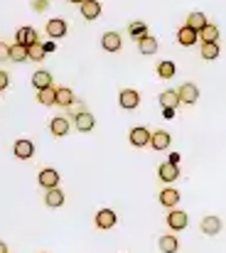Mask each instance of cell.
I'll list each match as a JSON object with an SVG mask.
<instances>
[{
	"label": "cell",
	"mask_w": 226,
	"mask_h": 253,
	"mask_svg": "<svg viewBox=\"0 0 226 253\" xmlns=\"http://www.w3.org/2000/svg\"><path fill=\"white\" fill-rule=\"evenodd\" d=\"M32 86L40 91V88H47V86H52V74L49 72H45V69H40V72H35L32 74Z\"/></svg>",
	"instance_id": "cell-24"
},
{
	"label": "cell",
	"mask_w": 226,
	"mask_h": 253,
	"mask_svg": "<svg viewBox=\"0 0 226 253\" xmlns=\"http://www.w3.org/2000/svg\"><path fill=\"white\" fill-rule=\"evenodd\" d=\"M45 57H47V49H45V44H42L40 40L27 47V59H30V62H42Z\"/></svg>",
	"instance_id": "cell-20"
},
{
	"label": "cell",
	"mask_w": 226,
	"mask_h": 253,
	"mask_svg": "<svg viewBox=\"0 0 226 253\" xmlns=\"http://www.w3.org/2000/svg\"><path fill=\"white\" fill-rule=\"evenodd\" d=\"M54 86H47V88H40L37 91V101L42 103V106H54Z\"/></svg>",
	"instance_id": "cell-31"
},
{
	"label": "cell",
	"mask_w": 226,
	"mask_h": 253,
	"mask_svg": "<svg viewBox=\"0 0 226 253\" xmlns=\"http://www.w3.org/2000/svg\"><path fill=\"white\" fill-rule=\"evenodd\" d=\"M157 177H160L162 182H175V179L180 177V168L172 165V163H162V165L157 168Z\"/></svg>",
	"instance_id": "cell-13"
},
{
	"label": "cell",
	"mask_w": 226,
	"mask_h": 253,
	"mask_svg": "<svg viewBox=\"0 0 226 253\" xmlns=\"http://www.w3.org/2000/svg\"><path fill=\"white\" fill-rule=\"evenodd\" d=\"M7 59H12V62H25L27 59V47H22V44H10L7 47Z\"/></svg>",
	"instance_id": "cell-26"
},
{
	"label": "cell",
	"mask_w": 226,
	"mask_h": 253,
	"mask_svg": "<svg viewBox=\"0 0 226 253\" xmlns=\"http://www.w3.org/2000/svg\"><path fill=\"white\" fill-rule=\"evenodd\" d=\"M7 47H10V44L0 42V62H7Z\"/></svg>",
	"instance_id": "cell-35"
},
{
	"label": "cell",
	"mask_w": 226,
	"mask_h": 253,
	"mask_svg": "<svg viewBox=\"0 0 226 253\" xmlns=\"http://www.w3.org/2000/svg\"><path fill=\"white\" fill-rule=\"evenodd\" d=\"M49 130H52L54 138H64V135L69 133V121H67V116H54V118L49 121Z\"/></svg>",
	"instance_id": "cell-8"
},
{
	"label": "cell",
	"mask_w": 226,
	"mask_h": 253,
	"mask_svg": "<svg viewBox=\"0 0 226 253\" xmlns=\"http://www.w3.org/2000/svg\"><path fill=\"white\" fill-rule=\"evenodd\" d=\"M197 40H202V42H217V40H219V27L212 25V22H207V25L197 32Z\"/></svg>",
	"instance_id": "cell-18"
},
{
	"label": "cell",
	"mask_w": 226,
	"mask_h": 253,
	"mask_svg": "<svg viewBox=\"0 0 226 253\" xmlns=\"http://www.w3.org/2000/svg\"><path fill=\"white\" fill-rule=\"evenodd\" d=\"M121 44H123V40H121L118 32H106V35L101 37V47H103L106 52H118Z\"/></svg>",
	"instance_id": "cell-12"
},
{
	"label": "cell",
	"mask_w": 226,
	"mask_h": 253,
	"mask_svg": "<svg viewBox=\"0 0 226 253\" xmlns=\"http://www.w3.org/2000/svg\"><path fill=\"white\" fill-rule=\"evenodd\" d=\"M118 103H121V108L133 111V108H138V103H140V93H138L136 88H123V91L118 93Z\"/></svg>",
	"instance_id": "cell-2"
},
{
	"label": "cell",
	"mask_w": 226,
	"mask_h": 253,
	"mask_svg": "<svg viewBox=\"0 0 226 253\" xmlns=\"http://www.w3.org/2000/svg\"><path fill=\"white\" fill-rule=\"evenodd\" d=\"M219 57V44L217 42H202V59L214 62Z\"/></svg>",
	"instance_id": "cell-28"
},
{
	"label": "cell",
	"mask_w": 226,
	"mask_h": 253,
	"mask_svg": "<svg viewBox=\"0 0 226 253\" xmlns=\"http://www.w3.org/2000/svg\"><path fill=\"white\" fill-rule=\"evenodd\" d=\"M15 40H17V44L30 47L32 42H37V32H35L32 27H20V30H17V35H15Z\"/></svg>",
	"instance_id": "cell-19"
},
{
	"label": "cell",
	"mask_w": 226,
	"mask_h": 253,
	"mask_svg": "<svg viewBox=\"0 0 226 253\" xmlns=\"http://www.w3.org/2000/svg\"><path fill=\"white\" fill-rule=\"evenodd\" d=\"M47 5H49V0H32V10H35V12L47 10Z\"/></svg>",
	"instance_id": "cell-33"
},
{
	"label": "cell",
	"mask_w": 226,
	"mask_h": 253,
	"mask_svg": "<svg viewBox=\"0 0 226 253\" xmlns=\"http://www.w3.org/2000/svg\"><path fill=\"white\" fill-rule=\"evenodd\" d=\"M7 86H10V77L5 72H0V91H5Z\"/></svg>",
	"instance_id": "cell-34"
},
{
	"label": "cell",
	"mask_w": 226,
	"mask_h": 253,
	"mask_svg": "<svg viewBox=\"0 0 226 253\" xmlns=\"http://www.w3.org/2000/svg\"><path fill=\"white\" fill-rule=\"evenodd\" d=\"M54 103H57V106L69 108V106L74 103V91H72V88H67V86L57 88V91H54Z\"/></svg>",
	"instance_id": "cell-16"
},
{
	"label": "cell",
	"mask_w": 226,
	"mask_h": 253,
	"mask_svg": "<svg viewBox=\"0 0 226 253\" xmlns=\"http://www.w3.org/2000/svg\"><path fill=\"white\" fill-rule=\"evenodd\" d=\"M180 160H182V158H180V153H172L167 163H172V165H180Z\"/></svg>",
	"instance_id": "cell-36"
},
{
	"label": "cell",
	"mask_w": 226,
	"mask_h": 253,
	"mask_svg": "<svg viewBox=\"0 0 226 253\" xmlns=\"http://www.w3.org/2000/svg\"><path fill=\"white\" fill-rule=\"evenodd\" d=\"M177 202H180V192L177 189H172V187H167V189H162L160 192V204L162 207H177Z\"/></svg>",
	"instance_id": "cell-21"
},
{
	"label": "cell",
	"mask_w": 226,
	"mask_h": 253,
	"mask_svg": "<svg viewBox=\"0 0 226 253\" xmlns=\"http://www.w3.org/2000/svg\"><path fill=\"white\" fill-rule=\"evenodd\" d=\"M128 35L138 42L140 37H145L148 35V27H145V22L143 20H136V22H131V27H128Z\"/></svg>",
	"instance_id": "cell-30"
},
{
	"label": "cell",
	"mask_w": 226,
	"mask_h": 253,
	"mask_svg": "<svg viewBox=\"0 0 226 253\" xmlns=\"http://www.w3.org/2000/svg\"><path fill=\"white\" fill-rule=\"evenodd\" d=\"M177 98H180V103H197V98H199V88L194 84H182L177 88Z\"/></svg>",
	"instance_id": "cell-5"
},
{
	"label": "cell",
	"mask_w": 226,
	"mask_h": 253,
	"mask_svg": "<svg viewBox=\"0 0 226 253\" xmlns=\"http://www.w3.org/2000/svg\"><path fill=\"white\" fill-rule=\"evenodd\" d=\"M177 42H180L182 47H192V44L197 42V32L184 25V27H180V32H177Z\"/></svg>",
	"instance_id": "cell-23"
},
{
	"label": "cell",
	"mask_w": 226,
	"mask_h": 253,
	"mask_svg": "<svg viewBox=\"0 0 226 253\" xmlns=\"http://www.w3.org/2000/svg\"><path fill=\"white\" fill-rule=\"evenodd\" d=\"M199 229L204 231V236H217L222 231V219L219 216H204L202 224H199Z\"/></svg>",
	"instance_id": "cell-10"
},
{
	"label": "cell",
	"mask_w": 226,
	"mask_h": 253,
	"mask_svg": "<svg viewBox=\"0 0 226 253\" xmlns=\"http://www.w3.org/2000/svg\"><path fill=\"white\" fill-rule=\"evenodd\" d=\"M160 106H162V108H177V106H180L177 91H162V93H160Z\"/></svg>",
	"instance_id": "cell-29"
},
{
	"label": "cell",
	"mask_w": 226,
	"mask_h": 253,
	"mask_svg": "<svg viewBox=\"0 0 226 253\" xmlns=\"http://www.w3.org/2000/svg\"><path fill=\"white\" fill-rule=\"evenodd\" d=\"M138 49H140L143 54H155V52H157V40L150 37V35L140 37V40H138Z\"/></svg>",
	"instance_id": "cell-27"
},
{
	"label": "cell",
	"mask_w": 226,
	"mask_h": 253,
	"mask_svg": "<svg viewBox=\"0 0 226 253\" xmlns=\"http://www.w3.org/2000/svg\"><path fill=\"white\" fill-rule=\"evenodd\" d=\"M69 2H76V5H79V2H84V0H69Z\"/></svg>",
	"instance_id": "cell-39"
},
{
	"label": "cell",
	"mask_w": 226,
	"mask_h": 253,
	"mask_svg": "<svg viewBox=\"0 0 226 253\" xmlns=\"http://www.w3.org/2000/svg\"><path fill=\"white\" fill-rule=\"evenodd\" d=\"M76 128L81 130V133H89V130H93V126H96V118L89 113V111H81V113H76Z\"/></svg>",
	"instance_id": "cell-14"
},
{
	"label": "cell",
	"mask_w": 226,
	"mask_h": 253,
	"mask_svg": "<svg viewBox=\"0 0 226 253\" xmlns=\"http://www.w3.org/2000/svg\"><path fill=\"white\" fill-rule=\"evenodd\" d=\"M45 30H47V35H49L52 40H62V37H67V20L52 17V20H47Z\"/></svg>",
	"instance_id": "cell-1"
},
{
	"label": "cell",
	"mask_w": 226,
	"mask_h": 253,
	"mask_svg": "<svg viewBox=\"0 0 226 253\" xmlns=\"http://www.w3.org/2000/svg\"><path fill=\"white\" fill-rule=\"evenodd\" d=\"M96 226H98V229H113V226H116V211H113V209H98V214H96Z\"/></svg>",
	"instance_id": "cell-9"
},
{
	"label": "cell",
	"mask_w": 226,
	"mask_h": 253,
	"mask_svg": "<svg viewBox=\"0 0 226 253\" xmlns=\"http://www.w3.org/2000/svg\"><path fill=\"white\" fill-rule=\"evenodd\" d=\"M170 133H165V130H155V133H150V148H155V150H165V148H170Z\"/></svg>",
	"instance_id": "cell-15"
},
{
	"label": "cell",
	"mask_w": 226,
	"mask_h": 253,
	"mask_svg": "<svg viewBox=\"0 0 226 253\" xmlns=\"http://www.w3.org/2000/svg\"><path fill=\"white\" fill-rule=\"evenodd\" d=\"M128 140H131V145H133V148H145V145L150 143V130H148L145 126H138V128H133V130H131Z\"/></svg>",
	"instance_id": "cell-3"
},
{
	"label": "cell",
	"mask_w": 226,
	"mask_h": 253,
	"mask_svg": "<svg viewBox=\"0 0 226 253\" xmlns=\"http://www.w3.org/2000/svg\"><path fill=\"white\" fill-rule=\"evenodd\" d=\"M189 30H194V32H199L204 25H207V15L204 12H189V17H187V22H184Z\"/></svg>",
	"instance_id": "cell-25"
},
{
	"label": "cell",
	"mask_w": 226,
	"mask_h": 253,
	"mask_svg": "<svg viewBox=\"0 0 226 253\" xmlns=\"http://www.w3.org/2000/svg\"><path fill=\"white\" fill-rule=\"evenodd\" d=\"M40 184H42L45 189L57 187V184H59V172H57V169H52V168L40 169Z\"/></svg>",
	"instance_id": "cell-11"
},
{
	"label": "cell",
	"mask_w": 226,
	"mask_h": 253,
	"mask_svg": "<svg viewBox=\"0 0 226 253\" xmlns=\"http://www.w3.org/2000/svg\"><path fill=\"white\" fill-rule=\"evenodd\" d=\"M162 116H165V118H172V116H175V108H162Z\"/></svg>",
	"instance_id": "cell-37"
},
{
	"label": "cell",
	"mask_w": 226,
	"mask_h": 253,
	"mask_svg": "<svg viewBox=\"0 0 226 253\" xmlns=\"http://www.w3.org/2000/svg\"><path fill=\"white\" fill-rule=\"evenodd\" d=\"M12 150H15V158H17V160H30V158L35 155V145H32V140H27V138H20Z\"/></svg>",
	"instance_id": "cell-7"
},
{
	"label": "cell",
	"mask_w": 226,
	"mask_h": 253,
	"mask_svg": "<svg viewBox=\"0 0 226 253\" xmlns=\"http://www.w3.org/2000/svg\"><path fill=\"white\" fill-rule=\"evenodd\" d=\"M45 204H47V207H52V209L62 207V204H64V192H62L59 187L47 189V194H45Z\"/></svg>",
	"instance_id": "cell-17"
},
{
	"label": "cell",
	"mask_w": 226,
	"mask_h": 253,
	"mask_svg": "<svg viewBox=\"0 0 226 253\" xmlns=\"http://www.w3.org/2000/svg\"><path fill=\"white\" fill-rule=\"evenodd\" d=\"M79 10H81V17L91 22L101 15V2L98 0H84V2H79Z\"/></svg>",
	"instance_id": "cell-6"
},
{
	"label": "cell",
	"mask_w": 226,
	"mask_h": 253,
	"mask_svg": "<svg viewBox=\"0 0 226 253\" xmlns=\"http://www.w3.org/2000/svg\"><path fill=\"white\" fill-rule=\"evenodd\" d=\"M0 253H7V246H5L2 241H0Z\"/></svg>",
	"instance_id": "cell-38"
},
{
	"label": "cell",
	"mask_w": 226,
	"mask_h": 253,
	"mask_svg": "<svg viewBox=\"0 0 226 253\" xmlns=\"http://www.w3.org/2000/svg\"><path fill=\"white\" fill-rule=\"evenodd\" d=\"M157 246H160V251H162V253H177V249H180V244H177V236H172V234H165V236H160Z\"/></svg>",
	"instance_id": "cell-22"
},
{
	"label": "cell",
	"mask_w": 226,
	"mask_h": 253,
	"mask_svg": "<svg viewBox=\"0 0 226 253\" xmlns=\"http://www.w3.org/2000/svg\"><path fill=\"white\" fill-rule=\"evenodd\" d=\"M157 77H160V79H172V77H175V64H172L170 59L160 62V64H157Z\"/></svg>",
	"instance_id": "cell-32"
},
{
	"label": "cell",
	"mask_w": 226,
	"mask_h": 253,
	"mask_svg": "<svg viewBox=\"0 0 226 253\" xmlns=\"http://www.w3.org/2000/svg\"><path fill=\"white\" fill-rule=\"evenodd\" d=\"M187 224H189V216H187L184 211H180V209H172V211H170L167 226H170L172 231H182V229H187Z\"/></svg>",
	"instance_id": "cell-4"
}]
</instances>
